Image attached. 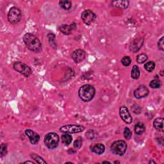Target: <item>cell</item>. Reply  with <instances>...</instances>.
Masks as SVG:
<instances>
[{"label": "cell", "instance_id": "1", "mask_svg": "<svg viewBox=\"0 0 164 164\" xmlns=\"http://www.w3.org/2000/svg\"><path fill=\"white\" fill-rule=\"evenodd\" d=\"M23 41L27 48L30 51L37 53L42 50V44L40 40L32 33H26L23 37Z\"/></svg>", "mask_w": 164, "mask_h": 164}, {"label": "cell", "instance_id": "2", "mask_svg": "<svg viewBox=\"0 0 164 164\" xmlns=\"http://www.w3.org/2000/svg\"><path fill=\"white\" fill-rule=\"evenodd\" d=\"M95 90L90 85H84L81 86L78 91V95L81 100L84 102H88L94 98Z\"/></svg>", "mask_w": 164, "mask_h": 164}, {"label": "cell", "instance_id": "3", "mask_svg": "<svg viewBox=\"0 0 164 164\" xmlns=\"http://www.w3.org/2000/svg\"><path fill=\"white\" fill-rule=\"evenodd\" d=\"M59 136L55 133H49L44 137V144L47 148L53 149L56 148L59 144Z\"/></svg>", "mask_w": 164, "mask_h": 164}, {"label": "cell", "instance_id": "4", "mask_svg": "<svg viewBox=\"0 0 164 164\" xmlns=\"http://www.w3.org/2000/svg\"><path fill=\"white\" fill-rule=\"evenodd\" d=\"M113 153L119 156H123L127 149V144L124 141H117L112 144L110 147Z\"/></svg>", "mask_w": 164, "mask_h": 164}, {"label": "cell", "instance_id": "5", "mask_svg": "<svg viewBox=\"0 0 164 164\" xmlns=\"http://www.w3.org/2000/svg\"><path fill=\"white\" fill-rule=\"evenodd\" d=\"M21 11L18 8L16 7V6H13L10 9L8 13V21L15 25V24L18 23L19 20L21 19Z\"/></svg>", "mask_w": 164, "mask_h": 164}, {"label": "cell", "instance_id": "6", "mask_svg": "<svg viewBox=\"0 0 164 164\" xmlns=\"http://www.w3.org/2000/svg\"><path fill=\"white\" fill-rule=\"evenodd\" d=\"M13 69L18 73L23 74L25 77H28L32 73L31 68L22 62H16L13 64Z\"/></svg>", "mask_w": 164, "mask_h": 164}, {"label": "cell", "instance_id": "7", "mask_svg": "<svg viewBox=\"0 0 164 164\" xmlns=\"http://www.w3.org/2000/svg\"><path fill=\"white\" fill-rule=\"evenodd\" d=\"M85 127L81 125L76 124H69L64 126L61 127L60 131L64 133H68V134H73V133H77L82 132L84 131Z\"/></svg>", "mask_w": 164, "mask_h": 164}, {"label": "cell", "instance_id": "8", "mask_svg": "<svg viewBox=\"0 0 164 164\" xmlns=\"http://www.w3.org/2000/svg\"><path fill=\"white\" fill-rule=\"evenodd\" d=\"M81 19L85 24L90 25L96 19V16L90 10H86L81 13Z\"/></svg>", "mask_w": 164, "mask_h": 164}, {"label": "cell", "instance_id": "9", "mask_svg": "<svg viewBox=\"0 0 164 164\" xmlns=\"http://www.w3.org/2000/svg\"><path fill=\"white\" fill-rule=\"evenodd\" d=\"M119 114L122 120L125 122L126 124H131L133 121V119L129 114L128 108L125 106H122L119 109Z\"/></svg>", "mask_w": 164, "mask_h": 164}, {"label": "cell", "instance_id": "10", "mask_svg": "<svg viewBox=\"0 0 164 164\" xmlns=\"http://www.w3.org/2000/svg\"><path fill=\"white\" fill-rule=\"evenodd\" d=\"M149 91L148 87L145 85H141L134 91V96L136 99H142L146 98L149 95Z\"/></svg>", "mask_w": 164, "mask_h": 164}, {"label": "cell", "instance_id": "11", "mask_svg": "<svg viewBox=\"0 0 164 164\" xmlns=\"http://www.w3.org/2000/svg\"><path fill=\"white\" fill-rule=\"evenodd\" d=\"M86 57V53L82 49H78L73 51L72 54V59L76 63H80L83 61Z\"/></svg>", "mask_w": 164, "mask_h": 164}, {"label": "cell", "instance_id": "12", "mask_svg": "<svg viewBox=\"0 0 164 164\" xmlns=\"http://www.w3.org/2000/svg\"><path fill=\"white\" fill-rule=\"evenodd\" d=\"M25 134L28 136L30 142L32 144H37L40 140V136L37 133L33 131L32 129H26L25 131Z\"/></svg>", "mask_w": 164, "mask_h": 164}, {"label": "cell", "instance_id": "13", "mask_svg": "<svg viewBox=\"0 0 164 164\" xmlns=\"http://www.w3.org/2000/svg\"><path fill=\"white\" fill-rule=\"evenodd\" d=\"M76 28V24L74 23L71 24L69 25H63L60 26L59 29L60 31L62 33H63L65 35H70V34L72 33L73 31Z\"/></svg>", "mask_w": 164, "mask_h": 164}, {"label": "cell", "instance_id": "14", "mask_svg": "<svg viewBox=\"0 0 164 164\" xmlns=\"http://www.w3.org/2000/svg\"><path fill=\"white\" fill-rule=\"evenodd\" d=\"M144 43V40L142 38H139V39H136L134 40V41L132 42V44L129 47V49L132 51V52L136 53L141 48V47L143 45Z\"/></svg>", "mask_w": 164, "mask_h": 164}, {"label": "cell", "instance_id": "15", "mask_svg": "<svg viewBox=\"0 0 164 164\" xmlns=\"http://www.w3.org/2000/svg\"><path fill=\"white\" fill-rule=\"evenodd\" d=\"M153 126L157 131L160 132H163V118L158 117L156 118L155 121H153Z\"/></svg>", "mask_w": 164, "mask_h": 164}, {"label": "cell", "instance_id": "16", "mask_svg": "<svg viewBox=\"0 0 164 164\" xmlns=\"http://www.w3.org/2000/svg\"><path fill=\"white\" fill-rule=\"evenodd\" d=\"M92 151L98 154V155H101V154L103 153L105 151V146L102 144L99 143L96 144H94L92 146L91 148Z\"/></svg>", "mask_w": 164, "mask_h": 164}, {"label": "cell", "instance_id": "17", "mask_svg": "<svg viewBox=\"0 0 164 164\" xmlns=\"http://www.w3.org/2000/svg\"><path fill=\"white\" fill-rule=\"evenodd\" d=\"M134 130L136 135H141L146 130L145 125L142 122H138L135 126Z\"/></svg>", "mask_w": 164, "mask_h": 164}, {"label": "cell", "instance_id": "18", "mask_svg": "<svg viewBox=\"0 0 164 164\" xmlns=\"http://www.w3.org/2000/svg\"><path fill=\"white\" fill-rule=\"evenodd\" d=\"M113 6L116 7H120L122 8H126L129 6L128 1H115L112 2Z\"/></svg>", "mask_w": 164, "mask_h": 164}, {"label": "cell", "instance_id": "19", "mask_svg": "<svg viewBox=\"0 0 164 164\" xmlns=\"http://www.w3.org/2000/svg\"><path fill=\"white\" fill-rule=\"evenodd\" d=\"M140 74H141V73H140V69L139 67L137 66H136V65L133 66L132 67L131 73V78L134 80H137L139 78Z\"/></svg>", "mask_w": 164, "mask_h": 164}, {"label": "cell", "instance_id": "20", "mask_svg": "<svg viewBox=\"0 0 164 164\" xmlns=\"http://www.w3.org/2000/svg\"><path fill=\"white\" fill-rule=\"evenodd\" d=\"M73 141V137L70 134L66 133L63 135H62V142L66 146H69Z\"/></svg>", "mask_w": 164, "mask_h": 164}, {"label": "cell", "instance_id": "21", "mask_svg": "<svg viewBox=\"0 0 164 164\" xmlns=\"http://www.w3.org/2000/svg\"><path fill=\"white\" fill-rule=\"evenodd\" d=\"M30 156L32 157V158L37 163H47L46 161H45L42 157H40V156H39L38 155L35 153H32L30 155Z\"/></svg>", "mask_w": 164, "mask_h": 164}, {"label": "cell", "instance_id": "22", "mask_svg": "<svg viewBox=\"0 0 164 164\" xmlns=\"http://www.w3.org/2000/svg\"><path fill=\"white\" fill-rule=\"evenodd\" d=\"M59 5L60 7L64 8V10H69L71 8L72 3L70 1H60Z\"/></svg>", "mask_w": 164, "mask_h": 164}, {"label": "cell", "instance_id": "23", "mask_svg": "<svg viewBox=\"0 0 164 164\" xmlns=\"http://www.w3.org/2000/svg\"><path fill=\"white\" fill-rule=\"evenodd\" d=\"M145 69L148 72H152L155 68V64L153 61H149L144 65Z\"/></svg>", "mask_w": 164, "mask_h": 164}, {"label": "cell", "instance_id": "24", "mask_svg": "<svg viewBox=\"0 0 164 164\" xmlns=\"http://www.w3.org/2000/svg\"><path fill=\"white\" fill-rule=\"evenodd\" d=\"M161 81L158 79H155L152 80L149 83V87L152 88H158L161 87Z\"/></svg>", "mask_w": 164, "mask_h": 164}, {"label": "cell", "instance_id": "25", "mask_svg": "<svg viewBox=\"0 0 164 164\" xmlns=\"http://www.w3.org/2000/svg\"><path fill=\"white\" fill-rule=\"evenodd\" d=\"M147 60H148V56L145 53L140 54L136 57V62L139 64H144Z\"/></svg>", "mask_w": 164, "mask_h": 164}, {"label": "cell", "instance_id": "26", "mask_svg": "<svg viewBox=\"0 0 164 164\" xmlns=\"http://www.w3.org/2000/svg\"><path fill=\"white\" fill-rule=\"evenodd\" d=\"M121 63L123 66H124L126 67L129 66L131 63V60L130 59V57L128 56L123 57L121 60Z\"/></svg>", "mask_w": 164, "mask_h": 164}, {"label": "cell", "instance_id": "27", "mask_svg": "<svg viewBox=\"0 0 164 164\" xmlns=\"http://www.w3.org/2000/svg\"><path fill=\"white\" fill-rule=\"evenodd\" d=\"M6 153H7V146L5 144H1V146H0V155H1V157L6 155Z\"/></svg>", "mask_w": 164, "mask_h": 164}, {"label": "cell", "instance_id": "28", "mask_svg": "<svg viewBox=\"0 0 164 164\" xmlns=\"http://www.w3.org/2000/svg\"><path fill=\"white\" fill-rule=\"evenodd\" d=\"M124 136L125 139H126L127 140L130 139L131 136H132V132L130 130V129L128 127H126L124 128Z\"/></svg>", "mask_w": 164, "mask_h": 164}, {"label": "cell", "instance_id": "29", "mask_svg": "<svg viewBox=\"0 0 164 164\" xmlns=\"http://www.w3.org/2000/svg\"><path fill=\"white\" fill-rule=\"evenodd\" d=\"M81 144H82V139L81 137H79L78 139H77L74 142V148L80 149L81 148Z\"/></svg>", "mask_w": 164, "mask_h": 164}, {"label": "cell", "instance_id": "30", "mask_svg": "<svg viewBox=\"0 0 164 164\" xmlns=\"http://www.w3.org/2000/svg\"><path fill=\"white\" fill-rule=\"evenodd\" d=\"M158 46L160 50L163 51L164 50V46H163V37H162L161 39L158 40Z\"/></svg>", "mask_w": 164, "mask_h": 164}, {"label": "cell", "instance_id": "31", "mask_svg": "<svg viewBox=\"0 0 164 164\" xmlns=\"http://www.w3.org/2000/svg\"><path fill=\"white\" fill-rule=\"evenodd\" d=\"M34 163V162H32V161H26L24 162V163Z\"/></svg>", "mask_w": 164, "mask_h": 164}, {"label": "cell", "instance_id": "32", "mask_svg": "<svg viewBox=\"0 0 164 164\" xmlns=\"http://www.w3.org/2000/svg\"><path fill=\"white\" fill-rule=\"evenodd\" d=\"M110 163V162H107V161L102 162V163Z\"/></svg>", "mask_w": 164, "mask_h": 164}, {"label": "cell", "instance_id": "33", "mask_svg": "<svg viewBox=\"0 0 164 164\" xmlns=\"http://www.w3.org/2000/svg\"><path fill=\"white\" fill-rule=\"evenodd\" d=\"M149 163H155V162H154V161H150V162H149Z\"/></svg>", "mask_w": 164, "mask_h": 164}, {"label": "cell", "instance_id": "34", "mask_svg": "<svg viewBox=\"0 0 164 164\" xmlns=\"http://www.w3.org/2000/svg\"><path fill=\"white\" fill-rule=\"evenodd\" d=\"M114 163H119V162H115Z\"/></svg>", "mask_w": 164, "mask_h": 164}]
</instances>
